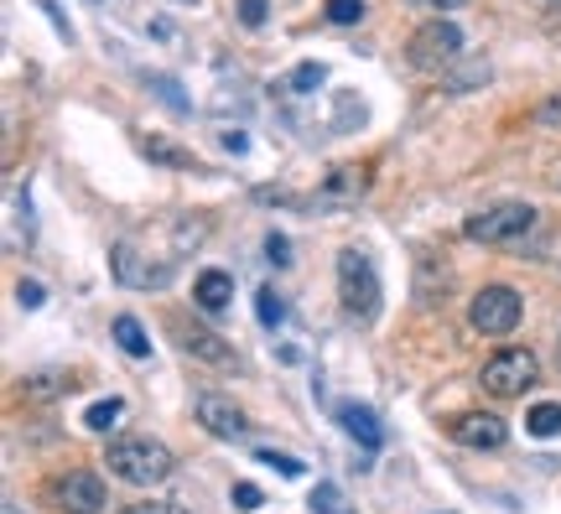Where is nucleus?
<instances>
[{"label": "nucleus", "mask_w": 561, "mask_h": 514, "mask_svg": "<svg viewBox=\"0 0 561 514\" xmlns=\"http://www.w3.org/2000/svg\"><path fill=\"white\" fill-rule=\"evenodd\" d=\"M104 468L121 478V483H130V489H157V483H167L172 478V453H167V442H157V436H115L110 442V453H104Z\"/></svg>", "instance_id": "1"}, {"label": "nucleus", "mask_w": 561, "mask_h": 514, "mask_svg": "<svg viewBox=\"0 0 561 514\" xmlns=\"http://www.w3.org/2000/svg\"><path fill=\"white\" fill-rule=\"evenodd\" d=\"M339 301L354 322H375L380 317V271L364 250H343L339 255Z\"/></svg>", "instance_id": "2"}, {"label": "nucleus", "mask_w": 561, "mask_h": 514, "mask_svg": "<svg viewBox=\"0 0 561 514\" xmlns=\"http://www.w3.org/2000/svg\"><path fill=\"white\" fill-rule=\"evenodd\" d=\"M405 58H411V68H416V73H447V68L462 58L458 21L432 16L426 26H416V32H411V42H405Z\"/></svg>", "instance_id": "3"}, {"label": "nucleus", "mask_w": 561, "mask_h": 514, "mask_svg": "<svg viewBox=\"0 0 561 514\" xmlns=\"http://www.w3.org/2000/svg\"><path fill=\"white\" fill-rule=\"evenodd\" d=\"M536 208L530 203H494V208H483L462 224V235L473 239V244H520L530 229H536Z\"/></svg>", "instance_id": "4"}, {"label": "nucleus", "mask_w": 561, "mask_h": 514, "mask_svg": "<svg viewBox=\"0 0 561 514\" xmlns=\"http://www.w3.org/2000/svg\"><path fill=\"white\" fill-rule=\"evenodd\" d=\"M520 317H525V301L515 286H483L479 297L468 301V328L483 338H504V333H515L520 328Z\"/></svg>", "instance_id": "5"}, {"label": "nucleus", "mask_w": 561, "mask_h": 514, "mask_svg": "<svg viewBox=\"0 0 561 514\" xmlns=\"http://www.w3.org/2000/svg\"><path fill=\"white\" fill-rule=\"evenodd\" d=\"M536 379H541V358L530 354V349H500V354L483 364L479 385L489 390V396L510 400V396H525Z\"/></svg>", "instance_id": "6"}, {"label": "nucleus", "mask_w": 561, "mask_h": 514, "mask_svg": "<svg viewBox=\"0 0 561 514\" xmlns=\"http://www.w3.org/2000/svg\"><path fill=\"white\" fill-rule=\"evenodd\" d=\"M47 499L58 514H100L104 510V478L89 468H68L47 483Z\"/></svg>", "instance_id": "7"}, {"label": "nucleus", "mask_w": 561, "mask_h": 514, "mask_svg": "<svg viewBox=\"0 0 561 514\" xmlns=\"http://www.w3.org/2000/svg\"><path fill=\"white\" fill-rule=\"evenodd\" d=\"M447 436H453L458 447H473V453H494V447L510 442V426H504L500 415H489V411H468V415H458V421L447 426Z\"/></svg>", "instance_id": "8"}, {"label": "nucleus", "mask_w": 561, "mask_h": 514, "mask_svg": "<svg viewBox=\"0 0 561 514\" xmlns=\"http://www.w3.org/2000/svg\"><path fill=\"white\" fill-rule=\"evenodd\" d=\"M193 411H198V426H208L214 436H240L244 432V411L234 406L229 396H214V390H203L193 400Z\"/></svg>", "instance_id": "9"}, {"label": "nucleus", "mask_w": 561, "mask_h": 514, "mask_svg": "<svg viewBox=\"0 0 561 514\" xmlns=\"http://www.w3.org/2000/svg\"><path fill=\"white\" fill-rule=\"evenodd\" d=\"M193 301H198V312H208V317L229 312V301H234V276H229V271H203V276L193 281Z\"/></svg>", "instance_id": "10"}, {"label": "nucleus", "mask_w": 561, "mask_h": 514, "mask_svg": "<svg viewBox=\"0 0 561 514\" xmlns=\"http://www.w3.org/2000/svg\"><path fill=\"white\" fill-rule=\"evenodd\" d=\"M339 426L354 436V442H364V447H380V442H385L380 415L369 411V406H359V400H343V406H339Z\"/></svg>", "instance_id": "11"}, {"label": "nucleus", "mask_w": 561, "mask_h": 514, "mask_svg": "<svg viewBox=\"0 0 561 514\" xmlns=\"http://www.w3.org/2000/svg\"><path fill=\"white\" fill-rule=\"evenodd\" d=\"M182 349H187L193 358H203V364H214V369H229V364H234V349H229L224 338H214V333H198V328H193V333H182Z\"/></svg>", "instance_id": "12"}, {"label": "nucleus", "mask_w": 561, "mask_h": 514, "mask_svg": "<svg viewBox=\"0 0 561 514\" xmlns=\"http://www.w3.org/2000/svg\"><path fill=\"white\" fill-rule=\"evenodd\" d=\"M364 187H369V172H359V167H343V172H333V178H328V187L318 193V203H348V198H364Z\"/></svg>", "instance_id": "13"}, {"label": "nucleus", "mask_w": 561, "mask_h": 514, "mask_svg": "<svg viewBox=\"0 0 561 514\" xmlns=\"http://www.w3.org/2000/svg\"><path fill=\"white\" fill-rule=\"evenodd\" d=\"M525 432L541 436V442L561 436V400H541V406H530V411H525Z\"/></svg>", "instance_id": "14"}, {"label": "nucleus", "mask_w": 561, "mask_h": 514, "mask_svg": "<svg viewBox=\"0 0 561 514\" xmlns=\"http://www.w3.org/2000/svg\"><path fill=\"white\" fill-rule=\"evenodd\" d=\"M115 343H121L130 358H151V338H146V328H140L130 312L115 317Z\"/></svg>", "instance_id": "15"}, {"label": "nucleus", "mask_w": 561, "mask_h": 514, "mask_svg": "<svg viewBox=\"0 0 561 514\" xmlns=\"http://www.w3.org/2000/svg\"><path fill=\"white\" fill-rule=\"evenodd\" d=\"M255 317H261V328H280V322H286V297L271 292V286H261V292H255Z\"/></svg>", "instance_id": "16"}, {"label": "nucleus", "mask_w": 561, "mask_h": 514, "mask_svg": "<svg viewBox=\"0 0 561 514\" xmlns=\"http://www.w3.org/2000/svg\"><path fill=\"white\" fill-rule=\"evenodd\" d=\"M121 400H94V406H89V411H83V426H89V432H110V426H115V421H121Z\"/></svg>", "instance_id": "17"}, {"label": "nucleus", "mask_w": 561, "mask_h": 514, "mask_svg": "<svg viewBox=\"0 0 561 514\" xmlns=\"http://www.w3.org/2000/svg\"><path fill=\"white\" fill-rule=\"evenodd\" d=\"M312 514H354V510H348V499H343L339 483H318V489H312Z\"/></svg>", "instance_id": "18"}, {"label": "nucleus", "mask_w": 561, "mask_h": 514, "mask_svg": "<svg viewBox=\"0 0 561 514\" xmlns=\"http://www.w3.org/2000/svg\"><path fill=\"white\" fill-rule=\"evenodd\" d=\"M483 79H489V62L473 58V62H462L458 73H447V89H453V94H468V89H473V83H483Z\"/></svg>", "instance_id": "19"}, {"label": "nucleus", "mask_w": 561, "mask_h": 514, "mask_svg": "<svg viewBox=\"0 0 561 514\" xmlns=\"http://www.w3.org/2000/svg\"><path fill=\"white\" fill-rule=\"evenodd\" d=\"M322 79H328L322 62H301L297 73H291V89H297V94H312V89H322Z\"/></svg>", "instance_id": "20"}, {"label": "nucleus", "mask_w": 561, "mask_h": 514, "mask_svg": "<svg viewBox=\"0 0 561 514\" xmlns=\"http://www.w3.org/2000/svg\"><path fill=\"white\" fill-rule=\"evenodd\" d=\"M328 21H333V26H354V21H364V0H328Z\"/></svg>", "instance_id": "21"}, {"label": "nucleus", "mask_w": 561, "mask_h": 514, "mask_svg": "<svg viewBox=\"0 0 561 514\" xmlns=\"http://www.w3.org/2000/svg\"><path fill=\"white\" fill-rule=\"evenodd\" d=\"M151 89L161 94V104H167L172 115H187V100H182V89H178L172 79H161V73H157V79H151Z\"/></svg>", "instance_id": "22"}, {"label": "nucleus", "mask_w": 561, "mask_h": 514, "mask_svg": "<svg viewBox=\"0 0 561 514\" xmlns=\"http://www.w3.org/2000/svg\"><path fill=\"white\" fill-rule=\"evenodd\" d=\"M261 462H271V468H280V478H301V457H286V453H276V447H261Z\"/></svg>", "instance_id": "23"}, {"label": "nucleus", "mask_w": 561, "mask_h": 514, "mask_svg": "<svg viewBox=\"0 0 561 514\" xmlns=\"http://www.w3.org/2000/svg\"><path fill=\"white\" fill-rule=\"evenodd\" d=\"M146 157L167 161V167H193V157H187V151H178V146H167V140H146Z\"/></svg>", "instance_id": "24"}, {"label": "nucleus", "mask_w": 561, "mask_h": 514, "mask_svg": "<svg viewBox=\"0 0 561 514\" xmlns=\"http://www.w3.org/2000/svg\"><path fill=\"white\" fill-rule=\"evenodd\" d=\"M536 125H546V130H561V94H546L541 110H536Z\"/></svg>", "instance_id": "25"}, {"label": "nucleus", "mask_w": 561, "mask_h": 514, "mask_svg": "<svg viewBox=\"0 0 561 514\" xmlns=\"http://www.w3.org/2000/svg\"><path fill=\"white\" fill-rule=\"evenodd\" d=\"M265 16H271V5L265 0H240V21L255 32V26H265Z\"/></svg>", "instance_id": "26"}, {"label": "nucleus", "mask_w": 561, "mask_h": 514, "mask_svg": "<svg viewBox=\"0 0 561 514\" xmlns=\"http://www.w3.org/2000/svg\"><path fill=\"white\" fill-rule=\"evenodd\" d=\"M42 297H47V292H42L37 281H21V286H16V301H21V307H26V312H37V307H42Z\"/></svg>", "instance_id": "27"}, {"label": "nucleus", "mask_w": 561, "mask_h": 514, "mask_svg": "<svg viewBox=\"0 0 561 514\" xmlns=\"http://www.w3.org/2000/svg\"><path fill=\"white\" fill-rule=\"evenodd\" d=\"M125 514H187L182 504H167V499H146V504H130Z\"/></svg>", "instance_id": "28"}, {"label": "nucleus", "mask_w": 561, "mask_h": 514, "mask_svg": "<svg viewBox=\"0 0 561 514\" xmlns=\"http://www.w3.org/2000/svg\"><path fill=\"white\" fill-rule=\"evenodd\" d=\"M265 255L276 260V265H291V244H286V235H271V239H265Z\"/></svg>", "instance_id": "29"}, {"label": "nucleus", "mask_w": 561, "mask_h": 514, "mask_svg": "<svg viewBox=\"0 0 561 514\" xmlns=\"http://www.w3.org/2000/svg\"><path fill=\"white\" fill-rule=\"evenodd\" d=\"M234 504L240 510H261V489L255 483H234Z\"/></svg>", "instance_id": "30"}, {"label": "nucleus", "mask_w": 561, "mask_h": 514, "mask_svg": "<svg viewBox=\"0 0 561 514\" xmlns=\"http://www.w3.org/2000/svg\"><path fill=\"white\" fill-rule=\"evenodd\" d=\"M224 151H234V157H244V151H250V140H244V130H224Z\"/></svg>", "instance_id": "31"}, {"label": "nucleus", "mask_w": 561, "mask_h": 514, "mask_svg": "<svg viewBox=\"0 0 561 514\" xmlns=\"http://www.w3.org/2000/svg\"><path fill=\"white\" fill-rule=\"evenodd\" d=\"M432 5H437V11H453V5H462V0H432Z\"/></svg>", "instance_id": "32"}, {"label": "nucleus", "mask_w": 561, "mask_h": 514, "mask_svg": "<svg viewBox=\"0 0 561 514\" xmlns=\"http://www.w3.org/2000/svg\"><path fill=\"white\" fill-rule=\"evenodd\" d=\"M557 369H561V333H557Z\"/></svg>", "instance_id": "33"}]
</instances>
